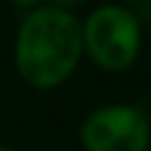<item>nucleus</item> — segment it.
Instances as JSON below:
<instances>
[{"instance_id":"obj_1","label":"nucleus","mask_w":151,"mask_h":151,"mask_svg":"<svg viewBox=\"0 0 151 151\" xmlns=\"http://www.w3.org/2000/svg\"><path fill=\"white\" fill-rule=\"evenodd\" d=\"M83 63L81 15L40 3L20 15L13 38V68L33 91H55Z\"/></svg>"},{"instance_id":"obj_4","label":"nucleus","mask_w":151,"mask_h":151,"mask_svg":"<svg viewBox=\"0 0 151 151\" xmlns=\"http://www.w3.org/2000/svg\"><path fill=\"white\" fill-rule=\"evenodd\" d=\"M8 5H13L15 10H20V13H25V10H30V8H35V5H40V3H45V0H5Z\"/></svg>"},{"instance_id":"obj_8","label":"nucleus","mask_w":151,"mask_h":151,"mask_svg":"<svg viewBox=\"0 0 151 151\" xmlns=\"http://www.w3.org/2000/svg\"><path fill=\"white\" fill-rule=\"evenodd\" d=\"M146 113H149V121H151V101H149V108H146Z\"/></svg>"},{"instance_id":"obj_5","label":"nucleus","mask_w":151,"mask_h":151,"mask_svg":"<svg viewBox=\"0 0 151 151\" xmlns=\"http://www.w3.org/2000/svg\"><path fill=\"white\" fill-rule=\"evenodd\" d=\"M45 3L58 5V8H65V10H76V8H81L83 3H88V0H45Z\"/></svg>"},{"instance_id":"obj_3","label":"nucleus","mask_w":151,"mask_h":151,"mask_svg":"<svg viewBox=\"0 0 151 151\" xmlns=\"http://www.w3.org/2000/svg\"><path fill=\"white\" fill-rule=\"evenodd\" d=\"M81 151H149L151 121L146 108L111 101L91 108L78 126Z\"/></svg>"},{"instance_id":"obj_2","label":"nucleus","mask_w":151,"mask_h":151,"mask_svg":"<svg viewBox=\"0 0 151 151\" xmlns=\"http://www.w3.org/2000/svg\"><path fill=\"white\" fill-rule=\"evenodd\" d=\"M83 60L101 73L121 76L144 53V20L131 5L108 0L81 18Z\"/></svg>"},{"instance_id":"obj_7","label":"nucleus","mask_w":151,"mask_h":151,"mask_svg":"<svg viewBox=\"0 0 151 151\" xmlns=\"http://www.w3.org/2000/svg\"><path fill=\"white\" fill-rule=\"evenodd\" d=\"M0 151H18V149H13V146H8V144H0Z\"/></svg>"},{"instance_id":"obj_6","label":"nucleus","mask_w":151,"mask_h":151,"mask_svg":"<svg viewBox=\"0 0 151 151\" xmlns=\"http://www.w3.org/2000/svg\"><path fill=\"white\" fill-rule=\"evenodd\" d=\"M116 3H124V5L136 8V5H141V3H149V0H116Z\"/></svg>"},{"instance_id":"obj_9","label":"nucleus","mask_w":151,"mask_h":151,"mask_svg":"<svg viewBox=\"0 0 151 151\" xmlns=\"http://www.w3.org/2000/svg\"><path fill=\"white\" fill-rule=\"evenodd\" d=\"M149 151H151V149H149Z\"/></svg>"}]
</instances>
